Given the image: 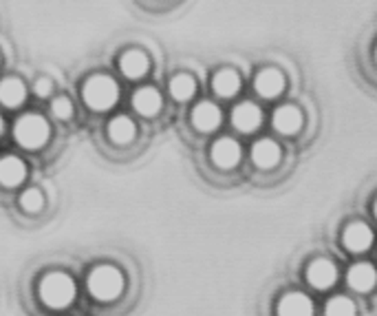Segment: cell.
<instances>
[{"instance_id": "cb8c5ba5", "label": "cell", "mask_w": 377, "mask_h": 316, "mask_svg": "<svg viewBox=\"0 0 377 316\" xmlns=\"http://www.w3.org/2000/svg\"><path fill=\"white\" fill-rule=\"evenodd\" d=\"M51 111H53V115H55V117L66 120L68 115H71V102H68L66 98H58V100H53Z\"/></svg>"}, {"instance_id": "5b68a950", "label": "cell", "mask_w": 377, "mask_h": 316, "mask_svg": "<svg viewBox=\"0 0 377 316\" xmlns=\"http://www.w3.org/2000/svg\"><path fill=\"white\" fill-rule=\"evenodd\" d=\"M260 120H263V115H260V111H258V106L249 104V102H245V104H241V106H236V108H234V113H232L234 127L239 129V131H245V133L254 131V129L260 124Z\"/></svg>"}, {"instance_id": "e0dca14e", "label": "cell", "mask_w": 377, "mask_h": 316, "mask_svg": "<svg viewBox=\"0 0 377 316\" xmlns=\"http://www.w3.org/2000/svg\"><path fill=\"white\" fill-rule=\"evenodd\" d=\"M148 69V58L142 51H128L121 58V71L128 78H142Z\"/></svg>"}, {"instance_id": "3957f363", "label": "cell", "mask_w": 377, "mask_h": 316, "mask_svg": "<svg viewBox=\"0 0 377 316\" xmlns=\"http://www.w3.org/2000/svg\"><path fill=\"white\" fill-rule=\"evenodd\" d=\"M124 279L115 268H97L89 277V290L95 299H115L121 292Z\"/></svg>"}, {"instance_id": "2e32d148", "label": "cell", "mask_w": 377, "mask_h": 316, "mask_svg": "<svg viewBox=\"0 0 377 316\" xmlns=\"http://www.w3.org/2000/svg\"><path fill=\"white\" fill-rule=\"evenodd\" d=\"M348 283H351L353 290L364 292V290H369V287H373V283H375V270L369 264H360L348 272Z\"/></svg>"}, {"instance_id": "5bb4252c", "label": "cell", "mask_w": 377, "mask_h": 316, "mask_svg": "<svg viewBox=\"0 0 377 316\" xmlns=\"http://www.w3.org/2000/svg\"><path fill=\"white\" fill-rule=\"evenodd\" d=\"M311 312H313L311 301L304 294H287L281 301V314H285V316H306Z\"/></svg>"}, {"instance_id": "ffe728a7", "label": "cell", "mask_w": 377, "mask_h": 316, "mask_svg": "<svg viewBox=\"0 0 377 316\" xmlns=\"http://www.w3.org/2000/svg\"><path fill=\"white\" fill-rule=\"evenodd\" d=\"M236 89H239V76H236L234 71H221L214 78V91L219 95H223V98H230V95H234Z\"/></svg>"}, {"instance_id": "4fadbf2b", "label": "cell", "mask_w": 377, "mask_h": 316, "mask_svg": "<svg viewBox=\"0 0 377 316\" xmlns=\"http://www.w3.org/2000/svg\"><path fill=\"white\" fill-rule=\"evenodd\" d=\"M135 108L142 115H155L159 111V106H161V95L155 91V89H142V91H137L135 93Z\"/></svg>"}, {"instance_id": "8992f818", "label": "cell", "mask_w": 377, "mask_h": 316, "mask_svg": "<svg viewBox=\"0 0 377 316\" xmlns=\"http://www.w3.org/2000/svg\"><path fill=\"white\" fill-rule=\"evenodd\" d=\"M251 159L256 161L260 168H272L281 159V148H278L272 140H263L254 148H251Z\"/></svg>"}, {"instance_id": "6da1fadb", "label": "cell", "mask_w": 377, "mask_h": 316, "mask_svg": "<svg viewBox=\"0 0 377 316\" xmlns=\"http://www.w3.org/2000/svg\"><path fill=\"white\" fill-rule=\"evenodd\" d=\"M40 294L45 299V303H49L51 308H64L73 301L75 296V285L73 281L66 277V274H49V277L42 281Z\"/></svg>"}, {"instance_id": "d4e9b609", "label": "cell", "mask_w": 377, "mask_h": 316, "mask_svg": "<svg viewBox=\"0 0 377 316\" xmlns=\"http://www.w3.org/2000/svg\"><path fill=\"white\" fill-rule=\"evenodd\" d=\"M51 89H53L51 80H40L38 85H36V93H38V95H49Z\"/></svg>"}, {"instance_id": "8fae6325", "label": "cell", "mask_w": 377, "mask_h": 316, "mask_svg": "<svg viewBox=\"0 0 377 316\" xmlns=\"http://www.w3.org/2000/svg\"><path fill=\"white\" fill-rule=\"evenodd\" d=\"M283 87H285V80L281 73L274 71V69H267V71H263L256 78V91L263 98H276V95L283 91Z\"/></svg>"}, {"instance_id": "ac0fdd59", "label": "cell", "mask_w": 377, "mask_h": 316, "mask_svg": "<svg viewBox=\"0 0 377 316\" xmlns=\"http://www.w3.org/2000/svg\"><path fill=\"white\" fill-rule=\"evenodd\" d=\"M0 98L7 106H18L24 100V85L16 78H7L0 87Z\"/></svg>"}, {"instance_id": "7c38bea8", "label": "cell", "mask_w": 377, "mask_h": 316, "mask_svg": "<svg viewBox=\"0 0 377 316\" xmlns=\"http://www.w3.org/2000/svg\"><path fill=\"white\" fill-rule=\"evenodd\" d=\"M309 281H311V285L325 290V287L333 285V281H335V268L325 259L313 261L311 268H309Z\"/></svg>"}, {"instance_id": "44dd1931", "label": "cell", "mask_w": 377, "mask_h": 316, "mask_svg": "<svg viewBox=\"0 0 377 316\" xmlns=\"http://www.w3.org/2000/svg\"><path fill=\"white\" fill-rule=\"evenodd\" d=\"M194 87L197 85H194V80L190 76H177L170 85V91L177 100H188L194 95Z\"/></svg>"}, {"instance_id": "30bf717a", "label": "cell", "mask_w": 377, "mask_h": 316, "mask_svg": "<svg viewBox=\"0 0 377 316\" xmlns=\"http://www.w3.org/2000/svg\"><path fill=\"white\" fill-rule=\"evenodd\" d=\"M300 122H302V115L296 106H283V108H278L274 115V127L285 135L296 133L300 129Z\"/></svg>"}, {"instance_id": "9a60e30c", "label": "cell", "mask_w": 377, "mask_h": 316, "mask_svg": "<svg viewBox=\"0 0 377 316\" xmlns=\"http://www.w3.org/2000/svg\"><path fill=\"white\" fill-rule=\"evenodd\" d=\"M0 177L5 186H16L24 180V164L18 157H5L0 164Z\"/></svg>"}, {"instance_id": "9c48e42d", "label": "cell", "mask_w": 377, "mask_h": 316, "mask_svg": "<svg viewBox=\"0 0 377 316\" xmlns=\"http://www.w3.org/2000/svg\"><path fill=\"white\" fill-rule=\"evenodd\" d=\"M192 122L197 124L199 131H214L219 127V122H221V113H219V108L214 104L203 102V104H199L197 108H194Z\"/></svg>"}, {"instance_id": "277c9868", "label": "cell", "mask_w": 377, "mask_h": 316, "mask_svg": "<svg viewBox=\"0 0 377 316\" xmlns=\"http://www.w3.org/2000/svg\"><path fill=\"white\" fill-rule=\"evenodd\" d=\"M49 124L40 115H24L16 124V140L27 148H38L47 142Z\"/></svg>"}, {"instance_id": "d6986e66", "label": "cell", "mask_w": 377, "mask_h": 316, "mask_svg": "<svg viewBox=\"0 0 377 316\" xmlns=\"http://www.w3.org/2000/svg\"><path fill=\"white\" fill-rule=\"evenodd\" d=\"M108 135H110V140L117 142V144H126L131 140V137L135 135V124L128 120V117H115L113 122H110V127H108Z\"/></svg>"}, {"instance_id": "7a4b0ae2", "label": "cell", "mask_w": 377, "mask_h": 316, "mask_svg": "<svg viewBox=\"0 0 377 316\" xmlns=\"http://www.w3.org/2000/svg\"><path fill=\"white\" fill-rule=\"evenodd\" d=\"M84 100L97 111H106L117 100V85L106 76H95L84 87Z\"/></svg>"}, {"instance_id": "52a82bcc", "label": "cell", "mask_w": 377, "mask_h": 316, "mask_svg": "<svg viewBox=\"0 0 377 316\" xmlns=\"http://www.w3.org/2000/svg\"><path fill=\"white\" fill-rule=\"evenodd\" d=\"M239 155H241L239 144L234 140H228V137L226 140H219L212 148V157L221 168H232L234 164L239 161Z\"/></svg>"}, {"instance_id": "7402d4cb", "label": "cell", "mask_w": 377, "mask_h": 316, "mask_svg": "<svg viewBox=\"0 0 377 316\" xmlns=\"http://www.w3.org/2000/svg\"><path fill=\"white\" fill-rule=\"evenodd\" d=\"M353 312H355L353 303L348 299H344V296L333 299L331 303L327 306V314H331V316H348V314H353Z\"/></svg>"}, {"instance_id": "603a6c76", "label": "cell", "mask_w": 377, "mask_h": 316, "mask_svg": "<svg viewBox=\"0 0 377 316\" xmlns=\"http://www.w3.org/2000/svg\"><path fill=\"white\" fill-rule=\"evenodd\" d=\"M22 208L29 210V213H36V210L42 208V195H40V190L31 188V190L24 192V195H22Z\"/></svg>"}, {"instance_id": "ba28073f", "label": "cell", "mask_w": 377, "mask_h": 316, "mask_svg": "<svg viewBox=\"0 0 377 316\" xmlns=\"http://www.w3.org/2000/svg\"><path fill=\"white\" fill-rule=\"evenodd\" d=\"M371 241H373V235H371V230L364 224H351V226L346 228V232H344L346 248H351L353 252L367 250L369 245H371Z\"/></svg>"}]
</instances>
